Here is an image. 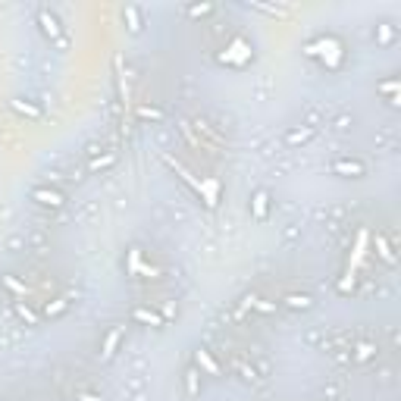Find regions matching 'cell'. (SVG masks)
Returning <instances> with one entry per match:
<instances>
[{"instance_id":"cell-1","label":"cell","mask_w":401,"mask_h":401,"mask_svg":"<svg viewBox=\"0 0 401 401\" xmlns=\"http://www.w3.org/2000/svg\"><path fill=\"white\" fill-rule=\"evenodd\" d=\"M336 172H354V175H364V163L361 160H336L332 163Z\"/></svg>"},{"instance_id":"cell-2","label":"cell","mask_w":401,"mask_h":401,"mask_svg":"<svg viewBox=\"0 0 401 401\" xmlns=\"http://www.w3.org/2000/svg\"><path fill=\"white\" fill-rule=\"evenodd\" d=\"M266 210H270V195H266V191H257L254 195V216L257 220H266Z\"/></svg>"},{"instance_id":"cell-3","label":"cell","mask_w":401,"mask_h":401,"mask_svg":"<svg viewBox=\"0 0 401 401\" xmlns=\"http://www.w3.org/2000/svg\"><path fill=\"white\" fill-rule=\"evenodd\" d=\"M31 198H38L41 204H50V207L60 204V195H57V191H44V188H35V191H31Z\"/></svg>"}]
</instances>
